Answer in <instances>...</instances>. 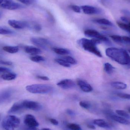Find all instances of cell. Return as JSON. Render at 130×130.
<instances>
[{"label": "cell", "instance_id": "obj_20", "mask_svg": "<svg viewBox=\"0 0 130 130\" xmlns=\"http://www.w3.org/2000/svg\"><path fill=\"white\" fill-rule=\"evenodd\" d=\"M111 85L115 88L118 89H124L127 87L126 84L121 82H113L111 83Z\"/></svg>", "mask_w": 130, "mask_h": 130}, {"label": "cell", "instance_id": "obj_56", "mask_svg": "<svg viewBox=\"0 0 130 130\" xmlns=\"http://www.w3.org/2000/svg\"></svg>", "mask_w": 130, "mask_h": 130}, {"label": "cell", "instance_id": "obj_49", "mask_svg": "<svg viewBox=\"0 0 130 130\" xmlns=\"http://www.w3.org/2000/svg\"><path fill=\"white\" fill-rule=\"evenodd\" d=\"M42 130H52L50 129H48V128H44V129H43Z\"/></svg>", "mask_w": 130, "mask_h": 130}, {"label": "cell", "instance_id": "obj_44", "mask_svg": "<svg viewBox=\"0 0 130 130\" xmlns=\"http://www.w3.org/2000/svg\"><path fill=\"white\" fill-rule=\"evenodd\" d=\"M67 113L69 114V115H71V116H73V115H75L74 111H73L72 110H69V109H68V110H67Z\"/></svg>", "mask_w": 130, "mask_h": 130}, {"label": "cell", "instance_id": "obj_12", "mask_svg": "<svg viewBox=\"0 0 130 130\" xmlns=\"http://www.w3.org/2000/svg\"><path fill=\"white\" fill-rule=\"evenodd\" d=\"M81 8L85 14H98L101 12V10L99 8L89 5L82 6Z\"/></svg>", "mask_w": 130, "mask_h": 130}, {"label": "cell", "instance_id": "obj_48", "mask_svg": "<svg viewBox=\"0 0 130 130\" xmlns=\"http://www.w3.org/2000/svg\"><path fill=\"white\" fill-rule=\"evenodd\" d=\"M2 12L0 11V19L2 17Z\"/></svg>", "mask_w": 130, "mask_h": 130}, {"label": "cell", "instance_id": "obj_11", "mask_svg": "<svg viewBox=\"0 0 130 130\" xmlns=\"http://www.w3.org/2000/svg\"><path fill=\"white\" fill-rule=\"evenodd\" d=\"M57 85L64 89H69L73 88L75 86V83L71 79H65L59 82Z\"/></svg>", "mask_w": 130, "mask_h": 130}, {"label": "cell", "instance_id": "obj_41", "mask_svg": "<svg viewBox=\"0 0 130 130\" xmlns=\"http://www.w3.org/2000/svg\"><path fill=\"white\" fill-rule=\"evenodd\" d=\"M122 41H124L127 43H130V37L127 36L122 37Z\"/></svg>", "mask_w": 130, "mask_h": 130}, {"label": "cell", "instance_id": "obj_45", "mask_svg": "<svg viewBox=\"0 0 130 130\" xmlns=\"http://www.w3.org/2000/svg\"><path fill=\"white\" fill-rule=\"evenodd\" d=\"M122 12L124 14L126 15H128V16H130V12L129 11L127 10H122Z\"/></svg>", "mask_w": 130, "mask_h": 130}, {"label": "cell", "instance_id": "obj_52", "mask_svg": "<svg viewBox=\"0 0 130 130\" xmlns=\"http://www.w3.org/2000/svg\"><path fill=\"white\" fill-rule=\"evenodd\" d=\"M128 111H129V112L130 113V108L128 110Z\"/></svg>", "mask_w": 130, "mask_h": 130}, {"label": "cell", "instance_id": "obj_37", "mask_svg": "<svg viewBox=\"0 0 130 130\" xmlns=\"http://www.w3.org/2000/svg\"><path fill=\"white\" fill-rule=\"evenodd\" d=\"M32 28L34 30L37 31H40L41 29H42V27H41V26L40 24H34V26H33Z\"/></svg>", "mask_w": 130, "mask_h": 130}, {"label": "cell", "instance_id": "obj_4", "mask_svg": "<svg viewBox=\"0 0 130 130\" xmlns=\"http://www.w3.org/2000/svg\"><path fill=\"white\" fill-rule=\"evenodd\" d=\"M20 120L13 115H8L3 120L2 123V127L5 130H14L19 127Z\"/></svg>", "mask_w": 130, "mask_h": 130}, {"label": "cell", "instance_id": "obj_34", "mask_svg": "<svg viewBox=\"0 0 130 130\" xmlns=\"http://www.w3.org/2000/svg\"><path fill=\"white\" fill-rule=\"evenodd\" d=\"M26 5H30L35 2L36 0H17Z\"/></svg>", "mask_w": 130, "mask_h": 130}, {"label": "cell", "instance_id": "obj_31", "mask_svg": "<svg viewBox=\"0 0 130 130\" xmlns=\"http://www.w3.org/2000/svg\"><path fill=\"white\" fill-rule=\"evenodd\" d=\"M116 113L117 114L122 116L128 119H130V116L126 112L122 110H117L116 111Z\"/></svg>", "mask_w": 130, "mask_h": 130}, {"label": "cell", "instance_id": "obj_32", "mask_svg": "<svg viewBox=\"0 0 130 130\" xmlns=\"http://www.w3.org/2000/svg\"><path fill=\"white\" fill-rule=\"evenodd\" d=\"M79 104L82 107L86 109H89L91 106V104L89 102L85 101H82L80 102H79Z\"/></svg>", "mask_w": 130, "mask_h": 130}, {"label": "cell", "instance_id": "obj_8", "mask_svg": "<svg viewBox=\"0 0 130 130\" xmlns=\"http://www.w3.org/2000/svg\"><path fill=\"white\" fill-rule=\"evenodd\" d=\"M24 122L27 127H37L39 125L35 117L32 115H26L24 117Z\"/></svg>", "mask_w": 130, "mask_h": 130}, {"label": "cell", "instance_id": "obj_35", "mask_svg": "<svg viewBox=\"0 0 130 130\" xmlns=\"http://www.w3.org/2000/svg\"><path fill=\"white\" fill-rule=\"evenodd\" d=\"M118 96L120 97V98H121L130 100V94H129L118 93Z\"/></svg>", "mask_w": 130, "mask_h": 130}, {"label": "cell", "instance_id": "obj_9", "mask_svg": "<svg viewBox=\"0 0 130 130\" xmlns=\"http://www.w3.org/2000/svg\"><path fill=\"white\" fill-rule=\"evenodd\" d=\"M8 24L10 26L14 29H23L29 27V24L25 21L10 20L8 21Z\"/></svg>", "mask_w": 130, "mask_h": 130}, {"label": "cell", "instance_id": "obj_50", "mask_svg": "<svg viewBox=\"0 0 130 130\" xmlns=\"http://www.w3.org/2000/svg\"><path fill=\"white\" fill-rule=\"evenodd\" d=\"M128 25H129V28L130 29V21L129 22V24H128Z\"/></svg>", "mask_w": 130, "mask_h": 130}, {"label": "cell", "instance_id": "obj_29", "mask_svg": "<svg viewBox=\"0 0 130 130\" xmlns=\"http://www.w3.org/2000/svg\"><path fill=\"white\" fill-rule=\"evenodd\" d=\"M117 23L118 26L121 29L130 32V29L128 24L122 23V22H120V21H117Z\"/></svg>", "mask_w": 130, "mask_h": 130}, {"label": "cell", "instance_id": "obj_21", "mask_svg": "<svg viewBox=\"0 0 130 130\" xmlns=\"http://www.w3.org/2000/svg\"><path fill=\"white\" fill-rule=\"evenodd\" d=\"M53 51L56 54L61 55H66L70 54V52L69 50L62 48H53Z\"/></svg>", "mask_w": 130, "mask_h": 130}, {"label": "cell", "instance_id": "obj_38", "mask_svg": "<svg viewBox=\"0 0 130 130\" xmlns=\"http://www.w3.org/2000/svg\"><path fill=\"white\" fill-rule=\"evenodd\" d=\"M10 71V69L6 67H0V73L8 72Z\"/></svg>", "mask_w": 130, "mask_h": 130}, {"label": "cell", "instance_id": "obj_39", "mask_svg": "<svg viewBox=\"0 0 130 130\" xmlns=\"http://www.w3.org/2000/svg\"><path fill=\"white\" fill-rule=\"evenodd\" d=\"M0 64L11 66L12 65V62H11L7 61H0Z\"/></svg>", "mask_w": 130, "mask_h": 130}, {"label": "cell", "instance_id": "obj_46", "mask_svg": "<svg viewBox=\"0 0 130 130\" xmlns=\"http://www.w3.org/2000/svg\"><path fill=\"white\" fill-rule=\"evenodd\" d=\"M87 127L89 129H95V127L94 125L92 124H89L87 125Z\"/></svg>", "mask_w": 130, "mask_h": 130}, {"label": "cell", "instance_id": "obj_40", "mask_svg": "<svg viewBox=\"0 0 130 130\" xmlns=\"http://www.w3.org/2000/svg\"><path fill=\"white\" fill-rule=\"evenodd\" d=\"M37 78H38L42 79V80H46V81H48V80H49V78L48 77L46 76L38 75L37 76Z\"/></svg>", "mask_w": 130, "mask_h": 130}, {"label": "cell", "instance_id": "obj_14", "mask_svg": "<svg viewBox=\"0 0 130 130\" xmlns=\"http://www.w3.org/2000/svg\"><path fill=\"white\" fill-rule=\"evenodd\" d=\"M23 109H24V108L22 104V102H17V103H14L12 105V107L8 110V113L10 114L16 113Z\"/></svg>", "mask_w": 130, "mask_h": 130}, {"label": "cell", "instance_id": "obj_25", "mask_svg": "<svg viewBox=\"0 0 130 130\" xmlns=\"http://www.w3.org/2000/svg\"><path fill=\"white\" fill-rule=\"evenodd\" d=\"M95 22L99 24L103 25H107V26H113V24L112 23L108 20L106 19H97L95 21Z\"/></svg>", "mask_w": 130, "mask_h": 130}, {"label": "cell", "instance_id": "obj_47", "mask_svg": "<svg viewBox=\"0 0 130 130\" xmlns=\"http://www.w3.org/2000/svg\"><path fill=\"white\" fill-rule=\"evenodd\" d=\"M25 130H39L37 127H27Z\"/></svg>", "mask_w": 130, "mask_h": 130}, {"label": "cell", "instance_id": "obj_24", "mask_svg": "<svg viewBox=\"0 0 130 130\" xmlns=\"http://www.w3.org/2000/svg\"><path fill=\"white\" fill-rule=\"evenodd\" d=\"M105 71L108 74H111L113 72L115 68L109 63H106L104 65Z\"/></svg>", "mask_w": 130, "mask_h": 130}, {"label": "cell", "instance_id": "obj_7", "mask_svg": "<svg viewBox=\"0 0 130 130\" xmlns=\"http://www.w3.org/2000/svg\"><path fill=\"white\" fill-rule=\"evenodd\" d=\"M24 109H29L35 111H39L42 108V106L39 103L33 101L25 100L22 102Z\"/></svg>", "mask_w": 130, "mask_h": 130}, {"label": "cell", "instance_id": "obj_30", "mask_svg": "<svg viewBox=\"0 0 130 130\" xmlns=\"http://www.w3.org/2000/svg\"><path fill=\"white\" fill-rule=\"evenodd\" d=\"M63 59L66 61L70 65H75L77 64L76 60L72 57L70 56H66L64 57Z\"/></svg>", "mask_w": 130, "mask_h": 130}, {"label": "cell", "instance_id": "obj_27", "mask_svg": "<svg viewBox=\"0 0 130 130\" xmlns=\"http://www.w3.org/2000/svg\"><path fill=\"white\" fill-rule=\"evenodd\" d=\"M55 61L59 64L62 66L64 67H69L71 66L70 64L68 63L66 61H65L64 59H55Z\"/></svg>", "mask_w": 130, "mask_h": 130}, {"label": "cell", "instance_id": "obj_3", "mask_svg": "<svg viewBox=\"0 0 130 130\" xmlns=\"http://www.w3.org/2000/svg\"><path fill=\"white\" fill-rule=\"evenodd\" d=\"M26 89L33 94H45L50 93L52 91L51 86L44 84H34L26 86Z\"/></svg>", "mask_w": 130, "mask_h": 130}, {"label": "cell", "instance_id": "obj_18", "mask_svg": "<svg viewBox=\"0 0 130 130\" xmlns=\"http://www.w3.org/2000/svg\"><path fill=\"white\" fill-rule=\"evenodd\" d=\"M93 123L94 124L102 128H107V129L111 128L109 124L108 123L102 119L95 120L93 121Z\"/></svg>", "mask_w": 130, "mask_h": 130}, {"label": "cell", "instance_id": "obj_55", "mask_svg": "<svg viewBox=\"0 0 130 130\" xmlns=\"http://www.w3.org/2000/svg\"></svg>", "mask_w": 130, "mask_h": 130}, {"label": "cell", "instance_id": "obj_22", "mask_svg": "<svg viewBox=\"0 0 130 130\" xmlns=\"http://www.w3.org/2000/svg\"><path fill=\"white\" fill-rule=\"evenodd\" d=\"M3 49L5 52L11 54L16 53L19 51V48L17 46H6L3 47Z\"/></svg>", "mask_w": 130, "mask_h": 130}, {"label": "cell", "instance_id": "obj_19", "mask_svg": "<svg viewBox=\"0 0 130 130\" xmlns=\"http://www.w3.org/2000/svg\"><path fill=\"white\" fill-rule=\"evenodd\" d=\"M17 77V74L13 73L7 72V73H4L1 76V78L4 80L10 81L14 80Z\"/></svg>", "mask_w": 130, "mask_h": 130}, {"label": "cell", "instance_id": "obj_17", "mask_svg": "<svg viewBox=\"0 0 130 130\" xmlns=\"http://www.w3.org/2000/svg\"><path fill=\"white\" fill-rule=\"evenodd\" d=\"M84 34L88 37L95 38L99 40L101 35L98 31L93 29L86 30L84 32Z\"/></svg>", "mask_w": 130, "mask_h": 130}, {"label": "cell", "instance_id": "obj_1", "mask_svg": "<svg viewBox=\"0 0 130 130\" xmlns=\"http://www.w3.org/2000/svg\"><path fill=\"white\" fill-rule=\"evenodd\" d=\"M105 53L108 57L115 61L130 68V56L125 50L110 47L106 50Z\"/></svg>", "mask_w": 130, "mask_h": 130}, {"label": "cell", "instance_id": "obj_5", "mask_svg": "<svg viewBox=\"0 0 130 130\" xmlns=\"http://www.w3.org/2000/svg\"><path fill=\"white\" fill-rule=\"evenodd\" d=\"M0 7L9 10H15L24 7L23 5L15 2L13 0H0Z\"/></svg>", "mask_w": 130, "mask_h": 130}, {"label": "cell", "instance_id": "obj_33", "mask_svg": "<svg viewBox=\"0 0 130 130\" xmlns=\"http://www.w3.org/2000/svg\"><path fill=\"white\" fill-rule=\"evenodd\" d=\"M111 38L116 42H121L122 41V37L118 35H112L110 36Z\"/></svg>", "mask_w": 130, "mask_h": 130}, {"label": "cell", "instance_id": "obj_15", "mask_svg": "<svg viewBox=\"0 0 130 130\" xmlns=\"http://www.w3.org/2000/svg\"><path fill=\"white\" fill-rule=\"evenodd\" d=\"M108 117L110 118L111 120L122 124L129 125L130 124V122L129 121L126 120L125 118L115 115L114 113L108 116Z\"/></svg>", "mask_w": 130, "mask_h": 130}, {"label": "cell", "instance_id": "obj_28", "mask_svg": "<svg viewBox=\"0 0 130 130\" xmlns=\"http://www.w3.org/2000/svg\"><path fill=\"white\" fill-rule=\"evenodd\" d=\"M30 59L36 62H41L44 61L45 59L44 58L40 56H34L30 57Z\"/></svg>", "mask_w": 130, "mask_h": 130}, {"label": "cell", "instance_id": "obj_42", "mask_svg": "<svg viewBox=\"0 0 130 130\" xmlns=\"http://www.w3.org/2000/svg\"><path fill=\"white\" fill-rule=\"evenodd\" d=\"M50 122H51L52 124H53V125L57 126V125L58 124V121L57 120H55V119H53V118H51V119L50 120Z\"/></svg>", "mask_w": 130, "mask_h": 130}, {"label": "cell", "instance_id": "obj_16", "mask_svg": "<svg viewBox=\"0 0 130 130\" xmlns=\"http://www.w3.org/2000/svg\"><path fill=\"white\" fill-rule=\"evenodd\" d=\"M24 50L26 53L31 55H37L42 52V51L39 48L29 46H25Z\"/></svg>", "mask_w": 130, "mask_h": 130}, {"label": "cell", "instance_id": "obj_2", "mask_svg": "<svg viewBox=\"0 0 130 130\" xmlns=\"http://www.w3.org/2000/svg\"><path fill=\"white\" fill-rule=\"evenodd\" d=\"M79 45L85 51L94 54L98 57H102V55L97 47V45L93 42L92 40L82 38L78 41Z\"/></svg>", "mask_w": 130, "mask_h": 130}, {"label": "cell", "instance_id": "obj_6", "mask_svg": "<svg viewBox=\"0 0 130 130\" xmlns=\"http://www.w3.org/2000/svg\"><path fill=\"white\" fill-rule=\"evenodd\" d=\"M30 41L36 46L44 50L48 49L50 46L49 41L44 38L33 37Z\"/></svg>", "mask_w": 130, "mask_h": 130}, {"label": "cell", "instance_id": "obj_10", "mask_svg": "<svg viewBox=\"0 0 130 130\" xmlns=\"http://www.w3.org/2000/svg\"><path fill=\"white\" fill-rule=\"evenodd\" d=\"M13 94V90L10 89H4L0 91V105L10 99Z\"/></svg>", "mask_w": 130, "mask_h": 130}, {"label": "cell", "instance_id": "obj_53", "mask_svg": "<svg viewBox=\"0 0 130 130\" xmlns=\"http://www.w3.org/2000/svg\"><path fill=\"white\" fill-rule=\"evenodd\" d=\"M1 115H0V120H1Z\"/></svg>", "mask_w": 130, "mask_h": 130}, {"label": "cell", "instance_id": "obj_13", "mask_svg": "<svg viewBox=\"0 0 130 130\" xmlns=\"http://www.w3.org/2000/svg\"><path fill=\"white\" fill-rule=\"evenodd\" d=\"M77 84L81 90L84 92H89L93 90L91 86L84 80L78 79L77 81Z\"/></svg>", "mask_w": 130, "mask_h": 130}, {"label": "cell", "instance_id": "obj_23", "mask_svg": "<svg viewBox=\"0 0 130 130\" xmlns=\"http://www.w3.org/2000/svg\"><path fill=\"white\" fill-rule=\"evenodd\" d=\"M14 33L13 31L5 27L0 26V34L1 35H11Z\"/></svg>", "mask_w": 130, "mask_h": 130}, {"label": "cell", "instance_id": "obj_51", "mask_svg": "<svg viewBox=\"0 0 130 130\" xmlns=\"http://www.w3.org/2000/svg\"><path fill=\"white\" fill-rule=\"evenodd\" d=\"M64 130H70L68 129H67V128H66H66H65Z\"/></svg>", "mask_w": 130, "mask_h": 130}, {"label": "cell", "instance_id": "obj_54", "mask_svg": "<svg viewBox=\"0 0 130 130\" xmlns=\"http://www.w3.org/2000/svg\"><path fill=\"white\" fill-rule=\"evenodd\" d=\"M129 53H130V50H129Z\"/></svg>", "mask_w": 130, "mask_h": 130}, {"label": "cell", "instance_id": "obj_26", "mask_svg": "<svg viewBox=\"0 0 130 130\" xmlns=\"http://www.w3.org/2000/svg\"><path fill=\"white\" fill-rule=\"evenodd\" d=\"M66 127L70 130H82L81 127L76 124H67Z\"/></svg>", "mask_w": 130, "mask_h": 130}, {"label": "cell", "instance_id": "obj_43", "mask_svg": "<svg viewBox=\"0 0 130 130\" xmlns=\"http://www.w3.org/2000/svg\"><path fill=\"white\" fill-rule=\"evenodd\" d=\"M121 20L126 23H129L130 21H129V19L125 17H121Z\"/></svg>", "mask_w": 130, "mask_h": 130}, {"label": "cell", "instance_id": "obj_36", "mask_svg": "<svg viewBox=\"0 0 130 130\" xmlns=\"http://www.w3.org/2000/svg\"><path fill=\"white\" fill-rule=\"evenodd\" d=\"M70 8L72 10L77 13H80L81 12V8L76 5H72L70 6Z\"/></svg>", "mask_w": 130, "mask_h": 130}]
</instances>
